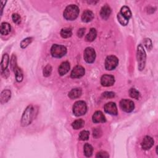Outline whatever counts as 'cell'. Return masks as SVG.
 I'll list each match as a JSON object with an SVG mask.
<instances>
[{
	"label": "cell",
	"instance_id": "cell-1",
	"mask_svg": "<svg viewBox=\"0 0 158 158\" xmlns=\"http://www.w3.org/2000/svg\"><path fill=\"white\" fill-rule=\"evenodd\" d=\"M35 115V109L32 105H29L26 109L24 114L22 116L21 125L23 127H26L31 124Z\"/></svg>",
	"mask_w": 158,
	"mask_h": 158
},
{
	"label": "cell",
	"instance_id": "cell-2",
	"mask_svg": "<svg viewBox=\"0 0 158 158\" xmlns=\"http://www.w3.org/2000/svg\"><path fill=\"white\" fill-rule=\"evenodd\" d=\"M79 9L75 5H71L66 7L64 11V17L67 20H74L76 19L79 14Z\"/></svg>",
	"mask_w": 158,
	"mask_h": 158
},
{
	"label": "cell",
	"instance_id": "cell-3",
	"mask_svg": "<svg viewBox=\"0 0 158 158\" xmlns=\"http://www.w3.org/2000/svg\"><path fill=\"white\" fill-rule=\"evenodd\" d=\"M137 58L138 61V66L139 69L140 71H142L144 69L145 64H146V54L145 51L143 48V47L142 44H139L137 48Z\"/></svg>",
	"mask_w": 158,
	"mask_h": 158
},
{
	"label": "cell",
	"instance_id": "cell-4",
	"mask_svg": "<svg viewBox=\"0 0 158 158\" xmlns=\"http://www.w3.org/2000/svg\"><path fill=\"white\" fill-rule=\"evenodd\" d=\"M87 106L83 101H78L75 102L73 106V113L77 116H82L86 112Z\"/></svg>",
	"mask_w": 158,
	"mask_h": 158
},
{
	"label": "cell",
	"instance_id": "cell-5",
	"mask_svg": "<svg viewBox=\"0 0 158 158\" xmlns=\"http://www.w3.org/2000/svg\"><path fill=\"white\" fill-rule=\"evenodd\" d=\"M51 53L53 57L60 58L66 54L67 48L64 46H62V45L54 44L51 47Z\"/></svg>",
	"mask_w": 158,
	"mask_h": 158
},
{
	"label": "cell",
	"instance_id": "cell-6",
	"mask_svg": "<svg viewBox=\"0 0 158 158\" xmlns=\"http://www.w3.org/2000/svg\"><path fill=\"white\" fill-rule=\"evenodd\" d=\"M11 67L16 75V80L18 82H20L23 80V73L22 70L17 65V61L16 56L13 55L11 61Z\"/></svg>",
	"mask_w": 158,
	"mask_h": 158
},
{
	"label": "cell",
	"instance_id": "cell-7",
	"mask_svg": "<svg viewBox=\"0 0 158 158\" xmlns=\"http://www.w3.org/2000/svg\"><path fill=\"white\" fill-rule=\"evenodd\" d=\"M119 59L115 56H109L105 60V68L107 71H112L118 65Z\"/></svg>",
	"mask_w": 158,
	"mask_h": 158
},
{
	"label": "cell",
	"instance_id": "cell-8",
	"mask_svg": "<svg viewBox=\"0 0 158 158\" xmlns=\"http://www.w3.org/2000/svg\"><path fill=\"white\" fill-rule=\"evenodd\" d=\"M83 58L85 61L88 64L94 62L96 58V53L95 50L91 47L86 48L84 51Z\"/></svg>",
	"mask_w": 158,
	"mask_h": 158
},
{
	"label": "cell",
	"instance_id": "cell-9",
	"mask_svg": "<svg viewBox=\"0 0 158 158\" xmlns=\"http://www.w3.org/2000/svg\"><path fill=\"white\" fill-rule=\"evenodd\" d=\"M120 107L122 111L129 113L134 110L135 104L132 100H122L120 102Z\"/></svg>",
	"mask_w": 158,
	"mask_h": 158
},
{
	"label": "cell",
	"instance_id": "cell-10",
	"mask_svg": "<svg viewBox=\"0 0 158 158\" xmlns=\"http://www.w3.org/2000/svg\"><path fill=\"white\" fill-rule=\"evenodd\" d=\"M115 79L114 76L111 75H104L101 78V83L103 86H111L114 84Z\"/></svg>",
	"mask_w": 158,
	"mask_h": 158
},
{
	"label": "cell",
	"instance_id": "cell-11",
	"mask_svg": "<svg viewBox=\"0 0 158 158\" xmlns=\"http://www.w3.org/2000/svg\"><path fill=\"white\" fill-rule=\"evenodd\" d=\"M104 111L107 114L111 115L116 116L118 114V107L116 103L109 102L104 106Z\"/></svg>",
	"mask_w": 158,
	"mask_h": 158
},
{
	"label": "cell",
	"instance_id": "cell-12",
	"mask_svg": "<svg viewBox=\"0 0 158 158\" xmlns=\"http://www.w3.org/2000/svg\"><path fill=\"white\" fill-rule=\"evenodd\" d=\"M85 74V69L81 65L75 66L72 71L71 77L72 79H79Z\"/></svg>",
	"mask_w": 158,
	"mask_h": 158
},
{
	"label": "cell",
	"instance_id": "cell-13",
	"mask_svg": "<svg viewBox=\"0 0 158 158\" xmlns=\"http://www.w3.org/2000/svg\"><path fill=\"white\" fill-rule=\"evenodd\" d=\"M92 121L94 123H104L106 121V119L103 112L100 111H98L93 115Z\"/></svg>",
	"mask_w": 158,
	"mask_h": 158
},
{
	"label": "cell",
	"instance_id": "cell-14",
	"mask_svg": "<svg viewBox=\"0 0 158 158\" xmlns=\"http://www.w3.org/2000/svg\"><path fill=\"white\" fill-rule=\"evenodd\" d=\"M154 145V140L149 136H146L142 142V148L145 150L149 149Z\"/></svg>",
	"mask_w": 158,
	"mask_h": 158
},
{
	"label": "cell",
	"instance_id": "cell-15",
	"mask_svg": "<svg viewBox=\"0 0 158 158\" xmlns=\"http://www.w3.org/2000/svg\"><path fill=\"white\" fill-rule=\"evenodd\" d=\"M70 70V64L68 62H62L59 67L58 72L60 75L62 76L66 74Z\"/></svg>",
	"mask_w": 158,
	"mask_h": 158
},
{
	"label": "cell",
	"instance_id": "cell-16",
	"mask_svg": "<svg viewBox=\"0 0 158 158\" xmlns=\"http://www.w3.org/2000/svg\"><path fill=\"white\" fill-rule=\"evenodd\" d=\"M94 18L93 12L90 10H85L82 15V20L83 22H89Z\"/></svg>",
	"mask_w": 158,
	"mask_h": 158
},
{
	"label": "cell",
	"instance_id": "cell-17",
	"mask_svg": "<svg viewBox=\"0 0 158 158\" xmlns=\"http://www.w3.org/2000/svg\"><path fill=\"white\" fill-rule=\"evenodd\" d=\"M111 14V9L107 5H104L101 8L100 11V16L103 19L107 20Z\"/></svg>",
	"mask_w": 158,
	"mask_h": 158
},
{
	"label": "cell",
	"instance_id": "cell-18",
	"mask_svg": "<svg viewBox=\"0 0 158 158\" xmlns=\"http://www.w3.org/2000/svg\"><path fill=\"white\" fill-rule=\"evenodd\" d=\"M11 97V92L9 90H5L2 92L1 96H0V101L2 104L6 103Z\"/></svg>",
	"mask_w": 158,
	"mask_h": 158
},
{
	"label": "cell",
	"instance_id": "cell-19",
	"mask_svg": "<svg viewBox=\"0 0 158 158\" xmlns=\"http://www.w3.org/2000/svg\"><path fill=\"white\" fill-rule=\"evenodd\" d=\"M82 92L81 88H74L69 93V97L72 100L77 99L82 95Z\"/></svg>",
	"mask_w": 158,
	"mask_h": 158
},
{
	"label": "cell",
	"instance_id": "cell-20",
	"mask_svg": "<svg viewBox=\"0 0 158 158\" xmlns=\"http://www.w3.org/2000/svg\"><path fill=\"white\" fill-rule=\"evenodd\" d=\"M11 26L8 23H7V22H3L1 25V28H0V31H1L2 35H7L11 32Z\"/></svg>",
	"mask_w": 158,
	"mask_h": 158
},
{
	"label": "cell",
	"instance_id": "cell-21",
	"mask_svg": "<svg viewBox=\"0 0 158 158\" xmlns=\"http://www.w3.org/2000/svg\"><path fill=\"white\" fill-rule=\"evenodd\" d=\"M97 35V32L96 29L94 28H92L90 29L89 33L86 35L85 40L86 41L92 42L95 40Z\"/></svg>",
	"mask_w": 158,
	"mask_h": 158
},
{
	"label": "cell",
	"instance_id": "cell-22",
	"mask_svg": "<svg viewBox=\"0 0 158 158\" xmlns=\"http://www.w3.org/2000/svg\"><path fill=\"white\" fill-rule=\"evenodd\" d=\"M9 62V56L8 54H5L3 56L2 60V63H1V69H2V72L3 71H5L7 69V67L8 66Z\"/></svg>",
	"mask_w": 158,
	"mask_h": 158
},
{
	"label": "cell",
	"instance_id": "cell-23",
	"mask_svg": "<svg viewBox=\"0 0 158 158\" xmlns=\"http://www.w3.org/2000/svg\"><path fill=\"white\" fill-rule=\"evenodd\" d=\"M83 151H84V154L85 156L86 157H90L92 155L93 148L91 145H90L88 143L85 144L83 146Z\"/></svg>",
	"mask_w": 158,
	"mask_h": 158
},
{
	"label": "cell",
	"instance_id": "cell-24",
	"mask_svg": "<svg viewBox=\"0 0 158 158\" xmlns=\"http://www.w3.org/2000/svg\"><path fill=\"white\" fill-rule=\"evenodd\" d=\"M120 13L128 20L132 17V12L127 6H123L121 9Z\"/></svg>",
	"mask_w": 158,
	"mask_h": 158
},
{
	"label": "cell",
	"instance_id": "cell-25",
	"mask_svg": "<svg viewBox=\"0 0 158 158\" xmlns=\"http://www.w3.org/2000/svg\"><path fill=\"white\" fill-rule=\"evenodd\" d=\"M72 32L71 29L69 28H64L62 29L61 31V35L63 38H67L72 36Z\"/></svg>",
	"mask_w": 158,
	"mask_h": 158
},
{
	"label": "cell",
	"instance_id": "cell-26",
	"mask_svg": "<svg viewBox=\"0 0 158 158\" xmlns=\"http://www.w3.org/2000/svg\"><path fill=\"white\" fill-rule=\"evenodd\" d=\"M84 125H85V122L82 119L76 120L74 122H73V123L72 124V127L75 130H78L82 128L84 126Z\"/></svg>",
	"mask_w": 158,
	"mask_h": 158
},
{
	"label": "cell",
	"instance_id": "cell-27",
	"mask_svg": "<svg viewBox=\"0 0 158 158\" xmlns=\"http://www.w3.org/2000/svg\"><path fill=\"white\" fill-rule=\"evenodd\" d=\"M129 95L132 98L136 99V100H139V98L140 97V94L139 92L137 91V90L135 88H131L130 90Z\"/></svg>",
	"mask_w": 158,
	"mask_h": 158
},
{
	"label": "cell",
	"instance_id": "cell-28",
	"mask_svg": "<svg viewBox=\"0 0 158 158\" xmlns=\"http://www.w3.org/2000/svg\"><path fill=\"white\" fill-rule=\"evenodd\" d=\"M118 21L119 22V23L123 26H127L128 23V19H127L124 16H123L120 12L118 13Z\"/></svg>",
	"mask_w": 158,
	"mask_h": 158
},
{
	"label": "cell",
	"instance_id": "cell-29",
	"mask_svg": "<svg viewBox=\"0 0 158 158\" xmlns=\"http://www.w3.org/2000/svg\"><path fill=\"white\" fill-rule=\"evenodd\" d=\"M33 38L32 37H28L22 40L20 43V47L22 48H26L32 43Z\"/></svg>",
	"mask_w": 158,
	"mask_h": 158
},
{
	"label": "cell",
	"instance_id": "cell-30",
	"mask_svg": "<svg viewBox=\"0 0 158 158\" xmlns=\"http://www.w3.org/2000/svg\"><path fill=\"white\" fill-rule=\"evenodd\" d=\"M90 136V133L88 131L83 130L79 134V140L82 141H85L88 140Z\"/></svg>",
	"mask_w": 158,
	"mask_h": 158
},
{
	"label": "cell",
	"instance_id": "cell-31",
	"mask_svg": "<svg viewBox=\"0 0 158 158\" xmlns=\"http://www.w3.org/2000/svg\"><path fill=\"white\" fill-rule=\"evenodd\" d=\"M51 72H52V67L50 64H48L43 69V75L46 77H49L51 75Z\"/></svg>",
	"mask_w": 158,
	"mask_h": 158
},
{
	"label": "cell",
	"instance_id": "cell-32",
	"mask_svg": "<svg viewBox=\"0 0 158 158\" xmlns=\"http://www.w3.org/2000/svg\"><path fill=\"white\" fill-rule=\"evenodd\" d=\"M143 43H144L145 46L146 47V48H147L148 50L150 51L152 49L153 44H152V42H151L150 39H149V38L145 39L144 41H143Z\"/></svg>",
	"mask_w": 158,
	"mask_h": 158
},
{
	"label": "cell",
	"instance_id": "cell-33",
	"mask_svg": "<svg viewBox=\"0 0 158 158\" xmlns=\"http://www.w3.org/2000/svg\"><path fill=\"white\" fill-rule=\"evenodd\" d=\"M93 137L95 138V139H98L100 138L101 135H102V131L100 129V128H95L93 131Z\"/></svg>",
	"mask_w": 158,
	"mask_h": 158
},
{
	"label": "cell",
	"instance_id": "cell-34",
	"mask_svg": "<svg viewBox=\"0 0 158 158\" xmlns=\"http://www.w3.org/2000/svg\"><path fill=\"white\" fill-rule=\"evenodd\" d=\"M12 19L14 23L19 24L21 22V17L18 14H13L12 16Z\"/></svg>",
	"mask_w": 158,
	"mask_h": 158
},
{
	"label": "cell",
	"instance_id": "cell-35",
	"mask_svg": "<svg viewBox=\"0 0 158 158\" xmlns=\"http://www.w3.org/2000/svg\"><path fill=\"white\" fill-rule=\"evenodd\" d=\"M103 97L106 99L112 98L115 97V93L111 92H106L103 93Z\"/></svg>",
	"mask_w": 158,
	"mask_h": 158
},
{
	"label": "cell",
	"instance_id": "cell-36",
	"mask_svg": "<svg viewBox=\"0 0 158 158\" xmlns=\"http://www.w3.org/2000/svg\"><path fill=\"white\" fill-rule=\"evenodd\" d=\"M96 157H101V158L109 157V155L106 152L101 151V152H99V153H97Z\"/></svg>",
	"mask_w": 158,
	"mask_h": 158
},
{
	"label": "cell",
	"instance_id": "cell-37",
	"mask_svg": "<svg viewBox=\"0 0 158 158\" xmlns=\"http://www.w3.org/2000/svg\"><path fill=\"white\" fill-rule=\"evenodd\" d=\"M85 33V29L84 28H82V29H80L78 31H77V35L80 38H82L84 34Z\"/></svg>",
	"mask_w": 158,
	"mask_h": 158
}]
</instances>
